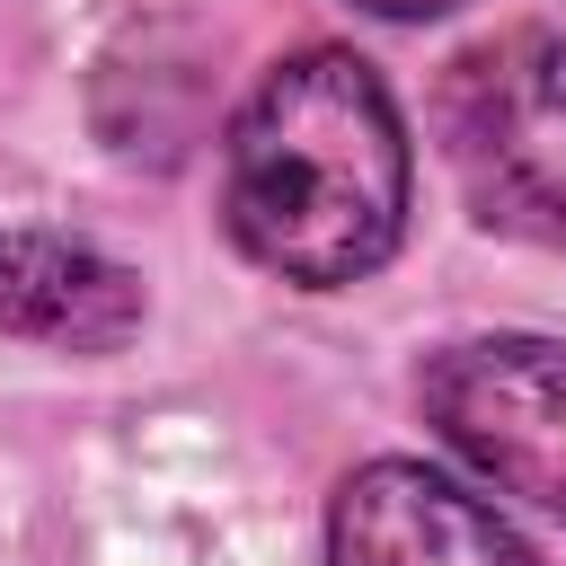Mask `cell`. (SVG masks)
Wrapping results in <instances>:
<instances>
[{
    "mask_svg": "<svg viewBox=\"0 0 566 566\" xmlns=\"http://www.w3.org/2000/svg\"><path fill=\"white\" fill-rule=\"evenodd\" d=\"M221 212L265 274L301 292L363 283L407 230V124L380 71L345 44L283 53L230 124Z\"/></svg>",
    "mask_w": 566,
    "mask_h": 566,
    "instance_id": "cell-1",
    "label": "cell"
},
{
    "mask_svg": "<svg viewBox=\"0 0 566 566\" xmlns=\"http://www.w3.org/2000/svg\"><path fill=\"white\" fill-rule=\"evenodd\" d=\"M442 159L486 230L566 248V35L557 27H513L451 62Z\"/></svg>",
    "mask_w": 566,
    "mask_h": 566,
    "instance_id": "cell-2",
    "label": "cell"
},
{
    "mask_svg": "<svg viewBox=\"0 0 566 566\" xmlns=\"http://www.w3.org/2000/svg\"><path fill=\"white\" fill-rule=\"evenodd\" d=\"M424 424L495 486L566 522V345L557 336H460L416 380Z\"/></svg>",
    "mask_w": 566,
    "mask_h": 566,
    "instance_id": "cell-3",
    "label": "cell"
},
{
    "mask_svg": "<svg viewBox=\"0 0 566 566\" xmlns=\"http://www.w3.org/2000/svg\"><path fill=\"white\" fill-rule=\"evenodd\" d=\"M327 566H539L531 539L424 460H363L327 504Z\"/></svg>",
    "mask_w": 566,
    "mask_h": 566,
    "instance_id": "cell-4",
    "label": "cell"
},
{
    "mask_svg": "<svg viewBox=\"0 0 566 566\" xmlns=\"http://www.w3.org/2000/svg\"><path fill=\"white\" fill-rule=\"evenodd\" d=\"M142 327V283L124 256L71 230H0V336L53 354H115Z\"/></svg>",
    "mask_w": 566,
    "mask_h": 566,
    "instance_id": "cell-5",
    "label": "cell"
},
{
    "mask_svg": "<svg viewBox=\"0 0 566 566\" xmlns=\"http://www.w3.org/2000/svg\"><path fill=\"white\" fill-rule=\"evenodd\" d=\"M354 9H371V18H398V27H416V18H442V9H460V0H354Z\"/></svg>",
    "mask_w": 566,
    "mask_h": 566,
    "instance_id": "cell-6",
    "label": "cell"
}]
</instances>
